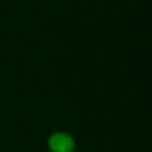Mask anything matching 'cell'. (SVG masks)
Returning a JSON list of instances; mask_svg holds the SVG:
<instances>
[{"mask_svg": "<svg viewBox=\"0 0 152 152\" xmlns=\"http://www.w3.org/2000/svg\"><path fill=\"white\" fill-rule=\"evenodd\" d=\"M73 143H72V139L63 133H58V134H54L51 139H49V148L54 151V152H69L72 149Z\"/></svg>", "mask_w": 152, "mask_h": 152, "instance_id": "6da1fadb", "label": "cell"}]
</instances>
